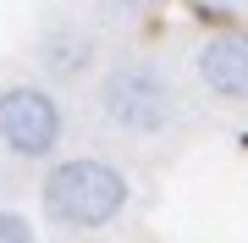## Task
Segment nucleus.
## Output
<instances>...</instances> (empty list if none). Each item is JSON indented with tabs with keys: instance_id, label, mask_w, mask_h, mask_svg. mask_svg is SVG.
Listing matches in <instances>:
<instances>
[{
	"instance_id": "obj_1",
	"label": "nucleus",
	"mask_w": 248,
	"mask_h": 243,
	"mask_svg": "<svg viewBox=\"0 0 248 243\" xmlns=\"http://www.w3.org/2000/svg\"><path fill=\"white\" fill-rule=\"evenodd\" d=\"M99 122L116 127L122 138L155 144L182 122V94L155 55H122L99 78Z\"/></svg>"
},
{
	"instance_id": "obj_2",
	"label": "nucleus",
	"mask_w": 248,
	"mask_h": 243,
	"mask_svg": "<svg viewBox=\"0 0 248 243\" xmlns=\"http://www.w3.org/2000/svg\"><path fill=\"white\" fill-rule=\"evenodd\" d=\"M39 205H45V221L66 227V232H105V227H116L127 216L133 182L105 155H66V161L50 166Z\"/></svg>"
},
{
	"instance_id": "obj_3",
	"label": "nucleus",
	"mask_w": 248,
	"mask_h": 243,
	"mask_svg": "<svg viewBox=\"0 0 248 243\" xmlns=\"http://www.w3.org/2000/svg\"><path fill=\"white\" fill-rule=\"evenodd\" d=\"M66 138V105L50 83H6L0 89V149L17 161H50Z\"/></svg>"
},
{
	"instance_id": "obj_4",
	"label": "nucleus",
	"mask_w": 248,
	"mask_h": 243,
	"mask_svg": "<svg viewBox=\"0 0 248 243\" xmlns=\"http://www.w3.org/2000/svg\"><path fill=\"white\" fill-rule=\"evenodd\" d=\"M33 61L50 83H78L99 66V33L83 17H55L39 28L33 39Z\"/></svg>"
},
{
	"instance_id": "obj_5",
	"label": "nucleus",
	"mask_w": 248,
	"mask_h": 243,
	"mask_svg": "<svg viewBox=\"0 0 248 243\" xmlns=\"http://www.w3.org/2000/svg\"><path fill=\"white\" fill-rule=\"evenodd\" d=\"M193 72L204 94L215 99H248V33H210L193 55Z\"/></svg>"
},
{
	"instance_id": "obj_6",
	"label": "nucleus",
	"mask_w": 248,
	"mask_h": 243,
	"mask_svg": "<svg viewBox=\"0 0 248 243\" xmlns=\"http://www.w3.org/2000/svg\"><path fill=\"white\" fill-rule=\"evenodd\" d=\"M155 6H160V0H94V11L105 22H143Z\"/></svg>"
},
{
	"instance_id": "obj_7",
	"label": "nucleus",
	"mask_w": 248,
	"mask_h": 243,
	"mask_svg": "<svg viewBox=\"0 0 248 243\" xmlns=\"http://www.w3.org/2000/svg\"><path fill=\"white\" fill-rule=\"evenodd\" d=\"M0 243H33V227L11 210H0Z\"/></svg>"
}]
</instances>
